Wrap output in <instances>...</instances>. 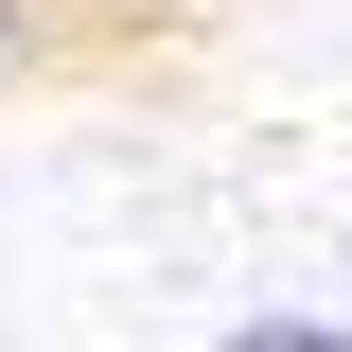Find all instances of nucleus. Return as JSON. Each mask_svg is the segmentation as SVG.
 <instances>
[{
  "instance_id": "2",
  "label": "nucleus",
  "mask_w": 352,
  "mask_h": 352,
  "mask_svg": "<svg viewBox=\"0 0 352 352\" xmlns=\"http://www.w3.org/2000/svg\"><path fill=\"white\" fill-rule=\"evenodd\" d=\"M212 352H352L335 317H247V335H212Z\"/></svg>"
},
{
  "instance_id": "3",
  "label": "nucleus",
  "mask_w": 352,
  "mask_h": 352,
  "mask_svg": "<svg viewBox=\"0 0 352 352\" xmlns=\"http://www.w3.org/2000/svg\"><path fill=\"white\" fill-rule=\"evenodd\" d=\"M88 18H106V0H88Z\"/></svg>"
},
{
  "instance_id": "1",
  "label": "nucleus",
  "mask_w": 352,
  "mask_h": 352,
  "mask_svg": "<svg viewBox=\"0 0 352 352\" xmlns=\"http://www.w3.org/2000/svg\"><path fill=\"white\" fill-rule=\"evenodd\" d=\"M88 53V0H0V106H18V88H53Z\"/></svg>"
}]
</instances>
